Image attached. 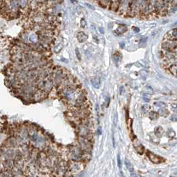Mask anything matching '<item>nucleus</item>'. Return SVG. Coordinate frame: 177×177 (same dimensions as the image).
<instances>
[{"label": "nucleus", "instance_id": "nucleus-1", "mask_svg": "<svg viewBox=\"0 0 177 177\" xmlns=\"http://www.w3.org/2000/svg\"><path fill=\"white\" fill-rule=\"evenodd\" d=\"M76 132L78 137L87 138L89 141L93 142L94 136L93 129H91L83 124H79L76 127Z\"/></svg>", "mask_w": 177, "mask_h": 177}, {"label": "nucleus", "instance_id": "nucleus-2", "mask_svg": "<svg viewBox=\"0 0 177 177\" xmlns=\"http://www.w3.org/2000/svg\"><path fill=\"white\" fill-rule=\"evenodd\" d=\"M86 164L81 161H68V171L74 177L83 171Z\"/></svg>", "mask_w": 177, "mask_h": 177}, {"label": "nucleus", "instance_id": "nucleus-3", "mask_svg": "<svg viewBox=\"0 0 177 177\" xmlns=\"http://www.w3.org/2000/svg\"><path fill=\"white\" fill-rule=\"evenodd\" d=\"M77 145L81 148V150L83 152H91L93 149V142L87 140V138L78 137L77 140Z\"/></svg>", "mask_w": 177, "mask_h": 177}, {"label": "nucleus", "instance_id": "nucleus-4", "mask_svg": "<svg viewBox=\"0 0 177 177\" xmlns=\"http://www.w3.org/2000/svg\"><path fill=\"white\" fill-rule=\"evenodd\" d=\"M138 17L142 19H151L148 1H142L140 10V14Z\"/></svg>", "mask_w": 177, "mask_h": 177}, {"label": "nucleus", "instance_id": "nucleus-5", "mask_svg": "<svg viewBox=\"0 0 177 177\" xmlns=\"http://www.w3.org/2000/svg\"><path fill=\"white\" fill-rule=\"evenodd\" d=\"M88 101L87 100V93L85 90H83L80 93L77 95L76 99L75 101L74 107L75 108H80L82 105H83L85 103H86Z\"/></svg>", "mask_w": 177, "mask_h": 177}, {"label": "nucleus", "instance_id": "nucleus-6", "mask_svg": "<svg viewBox=\"0 0 177 177\" xmlns=\"http://www.w3.org/2000/svg\"><path fill=\"white\" fill-rule=\"evenodd\" d=\"M162 50L166 51L177 52V41L163 40L161 44Z\"/></svg>", "mask_w": 177, "mask_h": 177}, {"label": "nucleus", "instance_id": "nucleus-7", "mask_svg": "<svg viewBox=\"0 0 177 177\" xmlns=\"http://www.w3.org/2000/svg\"><path fill=\"white\" fill-rule=\"evenodd\" d=\"M129 8V1H119V7L117 13L120 15L126 16Z\"/></svg>", "mask_w": 177, "mask_h": 177}, {"label": "nucleus", "instance_id": "nucleus-8", "mask_svg": "<svg viewBox=\"0 0 177 177\" xmlns=\"http://www.w3.org/2000/svg\"><path fill=\"white\" fill-rule=\"evenodd\" d=\"M147 155L148 159L154 164H160L161 162H163L164 161L163 158H162L158 155H155V153H153L152 152L147 151Z\"/></svg>", "mask_w": 177, "mask_h": 177}, {"label": "nucleus", "instance_id": "nucleus-9", "mask_svg": "<svg viewBox=\"0 0 177 177\" xmlns=\"http://www.w3.org/2000/svg\"><path fill=\"white\" fill-rule=\"evenodd\" d=\"M177 28L171 29L167 32L164 36L163 40H168V41H177Z\"/></svg>", "mask_w": 177, "mask_h": 177}, {"label": "nucleus", "instance_id": "nucleus-10", "mask_svg": "<svg viewBox=\"0 0 177 177\" xmlns=\"http://www.w3.org/2000/svg\"><path fill=\"white\" fill-rule=\"evenodd\" d=\"M133 142H134V147L135 148L136 151L138 152L139 155H142L145 152V148L142 145L141 143H140L137 139L135 138L133 140Z\"/></svg>", "mask_w": 177, "mask_h": 177}, {"label": "nucleus", "instance_id": "nucleus-11", "mask_svg": "<svg viewBox=\"0 0 177 177\" xmlns=\"http://www.w3.org/2000/svg\"><path fill=\"white\" fill-rule=\"evenodd\" d=\"M77 38L80 43H85L87 41L88 39V35L87 34H85L83 31H79L78 32L77 35Z\"/></svg>", "mask_w": 177, "mask_h": 177}, {"label": "nucleus", "instance_id": "nucleus-12", "mask_svg": "<svg viewBox=\"0 0 177 177\" xmlns=\"http://www.w3.org/2000/svg\"><path fill=\"white\" fill-rule=\"evenodd\" d=\"M91 158V152H83L81 155V162L86 164V162H89Z\"/></svg>", "mask_w": 177, "mask_h": 177}, {"label": "nucleus", "instance_id": "nucleus-13", "mask_svg": "<svg viewBox=\"0 0 177 177\" xmlns=\"http://www.w3.org/2000/svg\"><path fill=\"white\" fill-rule=\"evenodd\" d=\"M119 7V1H111V4H110L109 10L113 11L114 12H116L118 11Z\"/></svg>", "mask_w": 177, "mask_h": 177}, {"label": "nucleus", "instance_id": "nucleus-14", "mask_svg": "<svg viewBox=\"0 0 177 177\" xmlns=\"http://www.w3.org/2000/svg\"><path fill=\"white\" fill-rule=\"evenodd\" d=\"M164 129H162V127L161 126H157L155 129L154 131V133H155V135L158 137V138H161L162 137L163 134H164Z\"/></svg>", "mask_w": 177, "mask_h": 177}, {"label": "nucleus", "instance_id": "nucleus-15", "mask_svg": "<svg viewBox=\"0 0 177 177\" xmlns=\"http://www.w3.org/2000/svg\"><path fill=\"white\" fill-rule=\"evenodd\" d=\"M125 164L126 167L127 168V170L130 172L131 174H132V173L135 172V170H134V167H133L132 164H131V163L130 162V161H129L128 159H126V158L125 160Z\"/></svg>", "mask_w": 177, "mask_h": 177}, {"label": "nucleus", "instance_id": "nucleus-16", "mask_svg": "<svg viewBox=\"0 0 177 177\" xmlns=\"http://www.w3.org/2000/svg\"><path fill=\"white\" fill-rule=\"evenodd\" d=\"M97 3L99 4V5L101 7H103V8H105V9H109V7H110V4H111V1H97Z\"/></svg>", "mask_w": 177, "mask_h": 177}, {"label": "nucleus", "instance_id": "nucleus-17", "mask_svg": "<svg viewBox=\"0 0 177 177\" xmlns=\"http://www.w3.org/2000/svg\"><path fill=\"white\" fill-rule=\"evenodd\" d=\"M158 115L163 116V117H167L169 115V112L166 108H161L158 110Z\"/></svg>", "mask_w": 177, "mask_h": 177}, {"label": "nucleus", "instance_id": "nucleus-18", "mask_svg": "<svg viewBox=\"0 0 177 177\" xmlns=\"http://www.w3.org/2000/svg\"><path fill=\"white\" fill-rule=\"evenodd\" d=\"M166 136L168 138H170V139H173L175 138L176 137V133L174 132V131L172 129H168L167 130V131L166 132Z\"/></svg>", "mask_w": 177, "mask_h": 177}, {"label": "nucleus", "instance_id": "nucleus-19", "mask_svg": "<svg viewBox=\"0 0 177 177\" xmlns=\"http://www.w3.org/2000/svg\"><path fill=\"white\" fill-rule=\"evenodd\" d=\"M91 83L95 88L99 89L100 87V81L98 77H93L91 79Z\"/></svg>", "mask_w": 177, "mask_h": 177}, {"label": "nucleus", "instance_id": "nucleus-20", "mask_svg": "<svg viewBox=\"0 0 177 177\" xmlns=\"http://www.w3.org/2000/svg\"><path fill=\"white\" fill-rule=\"evenodd\" d=\"M168 69V71L170 72V73H171L172 75H173L174 77H176V75H177V64H174V65H172Z\"/></svg>", "mask_w": 177, "mask_h": 177}, {"label": "nucleus", "instance_id": "nucleus-21", "mask_svg": "<svg viewBox=\"0 0 177 177\" xmlns=\"http://www.w3.org/2000/svg\"><path fill=\"white\" fill-rule=\"evenodd\" d=\"M127 31V27H126L125 25H120L117 28V29L116 30V32H118L119 34H122V33H124L125 32H126Z\"/></svg>", "mask_w": 177, "mask_h": 177}, {"label": "nucleus", "instance_id": "nucleus-22", "mask_svg": "<svg viewBox=\"0 0 177 177\" xmlns=\"http://www.w3.org/2000/svg\"><path fill=\"white\" fill-rule=\"evenodd\" d=\"M158 114L157 112H155V111H151L149 113V118L151 120H156L158 118Z\"/></svg>", "mask_w": 177, "mask_h": 177}, {"label": "nucleus", "instance_id": "nucleus-23", "mask_svg": "<svg viewBox=\"0 0 177 177\" xmlns=\"http://www.w3.org/2000/svg\"><path fill=\"white\" fill-rule=\"evenodd\" d=\"M154 105L158 107H161V108H166L167 106V104L163 102H157L154 103Z\"/></svg>", "mask_w": 177, "mask_h": 177}, {"label": "nucleus", "instance_id": "nucleus-24", "mask_svg": "<svg viewBox=\"0 0 177 177\" xmlns=\"http://www.w3.org/2000/svg\"><path fill=\"white\" fill-rule=\"evenodd\" d=\"M150 138H151V141L153 143L155 144H158L159 142V140L158 139V137L154 135H150Z\"/></svg>", "mask_w": 177, "mask_h": 177}, {"label": "nucleus", "instance_id": "nucleus-25", "mask_svg": "<svg viewBox=\"0 0 177 177\" xmlns=\"http://www.w3.org/2000/svg\"><path fill=\"white\" fill-rule=\"evenodd\" d=\"M141 109L144 113H148V111L151 110V106H149V105H142Z\"/></svg>", "mask_w": 177, "mask_h": 177}, {"label": "nucleus", "instance_id": "nucleus-26", "mask_svg": "<svg viewBox=\"0 0 177 177\" xmlns=\"http://www.w3.org/2000/svg\"><path fill=\"white\" fill-rule=\"evenodd\" d=\"M143 99L146 102H149L150 100H151V97L149 96V95L148 94H143Z\"/></svg>", "mask_w": 177, "mask_h": 177}, {"label": "nucleus", "instance_id": "nucleus-27", "mask_svg": "<svg viewBox=\"0 0 177 177\" xmlns=\"http://www.w3.org/2000/svg\"><path fill=\"white\" fill-rule=\"evenodd\" d=\"M80 25L83 28H85L86 27V25H87V22H86V21H85V19H81L80 22Z\"/></svg>", "mask_w": 177, "mask_h": 177}, {"label": "nucleus", "instance_id": "nucleus-28", "mask_svg": "<svg viewBox=\"0 0 177 177\" xmlns=\"http://www.w3.org/2000/svg\"><path fill=\"white\" fill-rule=\"evenodd\" d=\"M75 53H76V55H77V59L80 61L81 59V55L80 52H79V49L78 48H76V49H75Z\"/></svg>", "mask_w": 177, "mask_h": 177}, {"label": "nucleus", "instance_id": "nucleus-29", "mask_svg": "<svg viewBox=\"0 0 177 177\" xmlns=\"http://www.w3.org/2000/svg\"><path fill=\"white\" fill-rule=\"evenodd\" d=\"M117 164H118V167L119 168H121L122 167V162H121V157L120 155H118L117 157Z\"/></svg>", "mask_w": 177, "mask_h": 177}, {"label": "nucleus", "instance_id": "nucleus-30", "mask_svg": "<svg viewBox=\"0 0 177 177\" xmlns=\"http://www.w3.org/2000/svg\"><path fill=\"white\" fill-rule=\"evenodd\" d=\"M117 121H118V117H117V114L116 113H115V115L113 116V122L115 124V125H116V123H117Z\"/></svg>", "mask_w": 177, "mask_h": 177}, {"label": "nucleus", "instance_id": "nucleus-31", "mask_svg": "<svg viewBox=\"0 0 177 177\" xmlns=\"http://www.w3.org/2000/svg\"><path fill=\"white\" fill-rule=\"evenodd\" d=\"M172 121H173V122H177V115H172V116H171V118H170Z\"/></svg>", "mask_w": 177, "mask_h": 177}, {"label": "nucleus", "instance_id": "nucleus-32", "mask_svg": "<svg viewBox=\"0 0 177 177\" xmlns=\"http://www.w3.org/2000/svg\"><path fill=\"white\" fill-rule=\"evenodd\" d=\"M171 109H172V110L174 112H177V105H176V104H172V105Z\"/></svg>", "mask_w": 177, "mask_h": 177}, {"label": "nucleus", "instance_id": "nucleus-33", "mask_svg": "<svg viewBox=\"0 0 177 177\" xmlns=\"http://www.w3.org/2000/svg\"><path fill=\"white\" fill-rule=\"evenodd\" d=\"M132 30L134 31H135L136 33H138L139 32V31H140V29L138 27H132Z\"/></svg>", "mask_w": 177, "mask_h": 177}, {"label": "nucleus", "instance_id": "nucleus-34", "mask_svg": "<svg viewBox=\"0 0 177 177\" xmlns=\"http://www.w3.org/2000/svg\"><path fill=\"white\" fill-rule=\"evenodd\" d=\"M97 133H98V135H101V133H102V131H101V127H99L98 130H97Z\"/></svg>", "mask_w": 177, "mask_h": 177}, {"label": "nucleus", "instance_id": "nucleus-35", "mask_svg": "<svg viewBox=\"0 0 177 177\" xmlns=\"http://www.w3.org/2000/svg\"><path fill=\"white\" fill-rule=\"evenodd\" d=\"M119 177H125V175H124V174L122 173V171H120V172H119Z\"/></svg>", "mask_w": 177, "mask_h": 177}, {"label": "nucleus", "instance_id": "nucleus-36", "mask_svg": "<svg viewBox=\"0 0 177 177\" xmlns=\"http://www.w3.org/2000/svg\"><path fill=\"white\" fill-rule=\"evenodd\" d=\"M131 177H139L137 174H135V172H134V173L131 174Z\"/></svg>", "mask_w": 177, "mask_h": 177}, {"label": "nucleus", "instance_id": "nucleus-37", "mask_svg": "<svg viewBox=\"0 0 177 177\" xmlns=\"http://www.w3.org/2000/svg\"><path fill=\"white\" fill-rule=\"evenodd\" d=\"M99 31L100 32H101V33H104V30H103V29H102L101 27H100L99 28Z\"/></svg>", "mask_w": 177, "mask_h": 177}, {"label": "nucleus", "instance_id": "nucleus-38", "mask_svg": "<svg viewBox=\"0 0 177 177\" xmlns=\"http://www.w3.org/2000/svg\"><path fill=\"white\" fill-rule=\"evenodd\" d=\"M87 5L88 7H90L91 9H92V10H94V7H91V6L90 4H89V3H87Z\"/></svg>", "mask_w": 177, "mask_h": 177}, {"label": "nucleus", "instance_id": "nucleus-39", "mask_svg": "<svg viewBox=\"0 0 177 177\" xmlns=\"http://www.w3.org/2000/svg\"><path fill=\"white\" fill-rule=\"evenodd\" d=\"M121 45L122 46V47H124V46H125V44H122V43H121Z\"/></svg>", "mask_w": 177, "mask_h": 177}]
</instances>
